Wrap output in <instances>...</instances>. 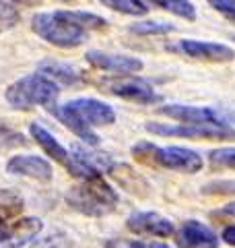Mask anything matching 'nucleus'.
<instances>
[{"label": "nucleus", "instance_id": "nucleus-1", "mask_svg": "<svg viewBox=\"0 0 235 248\" xmlns=\"http://www.w3.org/2000/svg\"><path fill=\"white\" fill-rule=\"evenodd\" d=\"M52 116L60 120L68 130L81 137L85 143L97 145L99 137L93 133L95 126H109L116 122L114 108L95 97H76L70 102L58 104L52 108Z\"/></svg>", "mask_w": 235, "mask_h": 248}, {"label": "nucleus", "instance_id": "nucleus-2", "mask_svg": "<svg viewBox=\"0 0 235 248\" xmlns=\"http://www.w3.org/2000/svg\"><path fill=\"white\" fill-rule=\"evenodd\" d=\"M31 29L44 42L58 48H76L87 40L89 31L74 17V11H44L31 17Z\"/></svg>", "mask_w": 235, "mask_h": 248}, {"label": "nucleus", "instance_id": "nucleus-3", "mask_svg": "<svg viewBox=\"0 0 235 248\" xmlns=\"http://www.w3.org/2000/svg\"><path fill=\"white\" fill-rule=\"evenodd\" d=\"M132 157L136 161L151 168H163V170H174V172L182 174H196L205 168V159L200 153H196L186 147H157L155 143L138 141L132 147Z\"/></svg>", "mask_w": 235, "mask_h": 248}, {"label": "nucleus", "instance_id": "nucleus-4", "mask_svg": "<svg viewBox=\"0 0 235 248\" xmlns=\"http://www.w3.org/2000/svg\"><path fill=\"white\" fill-rule=\"evenodd\" d=\"M118 201H120L118 192L107 184L103 176H93L87 180H81V184L73 186L66 192V203L74 211L87 217H103L112 213Z\"/></svg>", "mask_w": 235, "mask_h": 248}, {"label": "nucleus", "instance_id": "nucleus-5", "mask_svg": "<svg viewBox=\"0 0 235 248\" xmlns=\"http://www.w3.org/2000/svg\"><path fill=\"white\" fill-rule=\"evenodd\" d=\"M60 87L44 75L33 73L9 85L4 97L15 110H31L35 106H52L58 99Z\"/></svg>", "mask_w": 235, "mask_h": 248}, {"label": "nucleus", "instance_id": "nucleus-6", "mask_svg": "<svg viewBox=\"0 0 235 248\" xmlns=\"http://www.w3.org/2000/svg\"><path fill=\"white\" fill-rule=\"evenodd\" d=\"M145 128L151 135L159 137H182V139H206V141H227L235 139L233 126H221V124H161V122H147Z\"/></svg>", "mask_w": 235, "mask_h": 248}, {"label": "nucleus", "instance_id": "nucleus-7", "mask_svg": "<svg viewBox=\"0 0 235 248\" xmlns=\"http://www.w3.org/2000/svg\"><path fill=\"white\" fill-rule=\"evenodd\" d=\"M159 112L169 116L177 122H194V124H221V126H233L235 112L219 110L210 106H186V104H169L161 106Z\"/></svg>", "mask_w": 235, "mask_h": 248}, {"label": "nucleus", "instance_id": "nucleus-8", "mask_svg": "<svg viewBox=\"0 0 235 248\" xmlns=\"http://www.w3.org/2000/svg\"><path fill=\"white\" fill-rule=\"evenodd\" d=\"M167 50L205 62H229L235 58V50L229 46L202 40H179L177 44H169Z\"/></svg>", "mask_w": 235, "mask_h": 248}, {"label": "nucleus", "instance_id": "nucleus-9", "mask_svg": "<svg viewBox=\"0 0 235 248\" xmlns=\"http://www.w3.org/2000/svg\"><path fill=\"white\" fill-rule=\"evenodd\" d=\"M107 89L116 97H122L126 102H134V104H143V106L157 104L161 99L151 85L143 79H136V77H120L116 81H109Z\"/></svg>", "mask_w": 235, "mask_h": 248}, {"label": "nucleus", "instance_id": "nucleus-10", "mask_svg": "<svg viewBox=\"0 0 235 248\" xmlns=\"http://www.w3.org/2000/svg\"><path fill=\"white\" fill-rule=\"evenodd\" d=\"M85 58L91 66L99 68V71L107 73H118V75H132L143 71V60L134 56H126V54H114V52H103V50H89Z\"/></svg>", "mask_w": 235, "mask_h": 248}, {"label": "nucleus", "instance_id": "nucleus-11", "mask_svg": "<svg viewBox=\"0 0 235 248\" xmlns=\"http://www.w3.org/2000/svg\"><path fill=\"white\" fill-rule=\"evenodd\" d=\"M126 226L130 232L134 234H143V236H155V238H169L176 234V228L167 217H163L155 211H134Z\"/></svg>", "mask_w": 235, "mask_h": 248}, {"label": "nucleus", "instance_id": "nucleus-12", "mask_svg": "<svg viewBox=\"0 0 235 248\" xmlns=\"http://www.w3.org/2000/svg\"><path fill=\"white\" fill-rule=\"evenodd\" d=\"M6 172L15 176L33 178L37 182H50L54 178L52 164L39 155H15L6 164Z\"/></svg>", "mask_w": 235, "mask_h": 248}, {"label": "nucleus", "instance_id": "nucleus-13", "mask_svg": "<svg viewBox=\"0 0 235 248\" xmlns=\"http://www.w3.org/2000/svg\"><path fill=\"white\" fill-rule=\"evenodd\" d=\"M176 242L179 248H217L219 236L202 221L190 219L176 232Z\"/></svg>", "mask_w": 235, "mask_h": 248}, {"label": "nucleus", "instance_id": "nucleus-14", "mask_svg": "<svg viewBox=\"0 0 235 248\" xmlns=\"http://www.w3.org/2000/svg\"><path fill=\"white\" fill-rule=\"evenodd\" d=\"M29 135L31 139L42 147V149L45 151V155L48 157H52L54 161H58L60 166H68V161H70V151L66 149L64 145H60L58 143V139L54 137L48 128H44L42 124H37V122H31L29 124Z\"/></svg>", "mask_w": 235, "mask_h": 248}, {"label": "nucleus", "instance_id": "nucleus-15", "mask_svg": "<svg viewBox=\"0 0 235 248\" xmlns=\"http://www.w3.org/2000/svg\"><path fill=\"white\" fill-rule=\"evenodd\" d=\"M39 75H44L45 79H50L52 83L56 85H81L83 83V73L74 68L73 64H66V62L60 60H42L37 64Z\"/></svg>", "mask_w": 235, "mask_h": 248}, {"label": "nucleus", "instance_id": "nucleus-16", "mask_svg": "<svg viewBox=\"0 0 235 248\" xmlns=\"http://www.w3.org/2000/svg\"><path fill=\"white\" fill-rule=\"evenodd\" d=\"M70 155H73L78 164H83L87 170H91L93 174H99V176L109 174L112 172V168L116 166L112 155L95 151V149H89V147H83V145H74L73 149H70Z\"/></svg>", "mask_w": 235, "mask_h": 248}, {"label": "nucleus", "instance_id": "nucleus-17", "mask_svg": "<svg viewBox=\"0 0 235 248\" xmlns=\"http://www.w3.org/2000/svg\"><path fill=\"white\" fill-rule=\"evenodd\" d=\"M9 228H11L9 244H11V248H19L21 244L31 242L33 238H37V234L42 232V221H39L37 217H25V219L15 221Z\"/></svg>", "mask_w": 235, "mask_h": 248}, {"label": "nucleus", "instance_id": "nucleus-18", "mask_svg": "<svg viewBox=\"0 0 235 248\" xmlns=\"http://www.w3.org/2000/svg\"><path fill=\"white\" fill-rule=\"evenodd\" d=\"M25 209V201L13 188H0V221H11Z\"/></svg>", "mask_w": 235, "mask_h": 248}, {"label": "nucleus", "instance_id": "nucleus-19", "mask_svg": "<svg viewBox=\"0 0 235 248\" xmlns=\"http://www.w3.org/2000/svg\"><path fill=\"white\" fill-rule=\"evenodd\" d=\"M140 2H145L147 6L155 4V6H159V9L174 13V15H177V17L186 19V21L196 19V6L190 2V0H140Z\"/></svg>", "mask_w": 235, "mask_h": 248}, {"label": "nucleus", "instance_id": "nucleus-20", "mask_svg": "<svg viewBox=\"0 0 235 248\" xmlns=\"http://www.w3.org/2000/svg\"><path fill=\"white\" fill-rule=\"evenodd\" d=\"M130 31L138 35H165L176 31V25L169 21H138V23H132Z\"/></svg>", "mask_w": 235, "mask_h": 248}, {"label": "nucleus", "instance_id": "nucleus-21", "mask_svg": "<svg viewBox=\"0 0 235 248\" xmlns=\"http://www.w3.org/2000/svg\"><path fill=\"white\" fill-rule=\"evenodd\" d=\"M103 6L107 9H114L118 13H124V15H132V17H140V15H147L148 6L140 0H99Z\"/></svg>", "mask_w": 235, "mask_h": 248}, {"label": "nucleus", "instance_id": "nucleus-22", "mask_svg": "<svg viewBox=\"0 0 235 248\" xmlns=\"http://www.w3.org/2000/svg\"><path fill=\"white\" fill-rule=\"evenodd\" d=\"M208 164L215 170H235V147H221L208 153Z\"/></svg>", "mask_w": 235, "mask_h": 248}, {"label": "nucleus", "instance_id": "nucleus-23", "mask_svg": "<svg viewBox=\"0 0 235 248\" xmlns=\"http://www.w3.org/2000/svg\"><path fill=\"white\" fill-rule=\"evenodd\" d=\"M19 21H21V15L15 9V4L6 2V0H0V33L13 29Z\"/></svg>", "mask_w": 235, "mask_h": 248}, {"label": "nucleus", "instance_id": "nucleus-24", "mask_svg": "<svg viewBox=\"0 0 235 248\" xmlns=\"http://www.w3.org/2000/svg\"><path fill=\"white\" fill-rule=\"evenodd\" d=\"M107 248H171L163 242H148V240H128V238H116L107 240Z\"/></svg>", "mask_w": 235, "mask_h": 248}, {"label": "nucleus", "instance_id": "nucleus-25", "mask_svg": "<svg viewBox=\"0 0 235 248\" xmlns=\"http://www.w3.org/2000/svg\"><path fill=\"white\" fill-rule=\"evenodd\" d=\"M74 17L81 21V25L85 29H103L107 23L103 17H99V15H93V13H87V11H74Z\"/></svg>", "mask_w": 235, "mask_h": 248}, {"label": "nucleus", "instance_id": "nucleus-26", "mask_svg": "<svg viewBox=\"0 0 235 248\" xmlns=\"http://www.w3.org/2000/svg\"><path fill=\"white\" fill-rule=\"evenodd\" d=\"M217 13H221L225 19L235 23V0H206Z\"/></svg>", "mask_w": 235, "mask_h": 248}, {"label": "nucleus", "instance_id": "nucleus-27", "mask_svg": "<svg viewBox=\"0 0 235 248\" xmlns=\"http://www.w3.org/2000/svg\"><path fill=\"white\" fill-rule=\"evenodd\" d=\"M221 238H223V242H225V244L235 246V226L225 228V230H223V234H221Z\"/></svg>", "mask_w": 235, "mask_h": 248}, {"label": "nucleus", "instance_id": "nucleus-28", "mask_svg": "<svg viewBox=\"0 0 235 248\" xmlns=\"http://www.w3.org/2000/svg\"><path fill=\"white\" fill-rule=\"evenodd\" d=\"M9 238H11V228L4 221H0V244H9Z\"/></svg>", "mask_w": 235, "mask_h": 248}, {"label": "nucleus", "instance_id": "nucleus-29", "mask_svg": "<svg viewBox=\"0 0 235 248\" xmlns=\"http://www.w3.org/2000/svg\"><path fill=\"white\" fill-rule=\"evenodd\" d=\"M223 213H227V215H233L235 217V203H229L225 209H223Z\"/></svg>", "mask_w": 235, "mask_h": 248}, {"label": "nucleus", "instance_id": "nucleus-30", "mask_svg": "<svg viewBox=\"0 0 235 248\" xmlns=\"http://www.w3.org/2000/svg\"><path fill=\"white\" fill-rule=\"evenodd\" d=\"M6 2H17V4H35L37 2V0H6Z\"/></svg>", "mask_w": 235, "mask_h": 248}]
</instances>
